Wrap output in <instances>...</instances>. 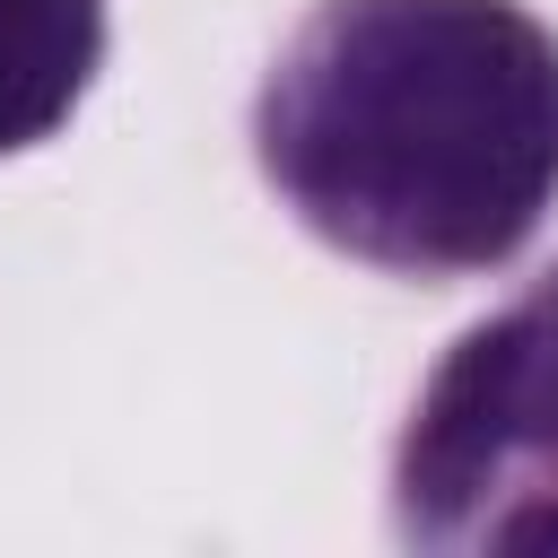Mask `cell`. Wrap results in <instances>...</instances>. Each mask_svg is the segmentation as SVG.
<instances>
[{
  "mask_svg": "<svg viewBox=\"0 0 558 558\" xmlns=\"http://www.w3.org/2000/svg\"><path fill=\"white\" fill-rule=\"evenodd\" d=\"M270 201L384 279H488L558 209V35L523 0H314L253 87Z\"/></svg>",
  "mask_w": 558,
  "mask_h": 558,
  "instance_id": "cell-1",
  "label": "cell"
},
{
  "mask_svg": "<svg viewBox=\"0 0 558 558\" xmlns=\"http://www.w3.org/2000/svg\"><path fill=\"white\" fill-rule=\"evenodd\" d=\"M384 506L427 558H558V262L445 340L392 436Z\"/></svg>",
  "mask_w": 558,
  "mask_h": 558,
  "instance_id": "cell-2",
  "label": "cell"
},
{
  "mask_svg": "<svg viewBox=\"0 0 558 558\" xmlns=\"http://www.w3.org/2000/svg\"><path fill=\"white\" fill-rule=\"evenodd\" d=\"M105 0H0V157L70 131L105 70Z\"/></svg>",
  "mask_w": 558,
  "mask_h": 558,
  "instance_id": "cell-3",
  "label": "cell"
}]
</instances>
